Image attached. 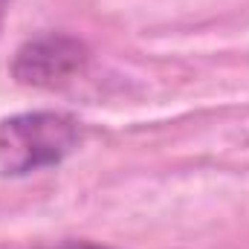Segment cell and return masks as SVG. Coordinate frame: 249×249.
Instances as JSON below:
<instances>
[{
	"label": "cell",
	"instance_id": "4",
	"mask_svg": "<svg viewBox=\"0 0 249 249\" xmlns=\"http://www.w3.org/2000/svg\"><path fill=\"white\" fill-rule=\"evenodd\" d=\"M6 9H9V0H0V23H3V18H6Z\"/></svg>",
	"mask_w": 249,
	"mask_h": 249
},
{
	"label": "cell",
	"instance_id": "2",
	"mask_svg": "<svg viewBox=\"0 0 249 249\" xmlns=\"http://www.w3.org/2000/svg\"><path fill=\"white\" fill-rule=\"evenodd\" d=\"M90 58L81 38L67 32H41L23 41L12 58V78L23 87H58L78 75Z\"/></svg>",
	"mask_w": 249,
	"mask_h": 249
},
{
	"label": "cell",
	"instance_id": "1",
	"mask_svg": "<svg viewBox=\"0 0 249 249\" xmlns=\"http://www.w3.org/2000/svg\"><path fill=\"white\" fill-rule=\"evenodd\" d=\"M81 127L70 113L32 110L0 119V177H26L64 160L78 148Z\"/></svg>",
	"mask_w": 249,
	"mask_h": 249
},
{
	"label": "cell",
	"instance_id": "3",
	"mask_svg": "<svg viewBox=\"0 0 249 249\" xmlns=\"http://www.w3.org/2000/svg\"><path fill=\"white\" fill-rule=\"evenodd\" d=\"M44 249H110V247H102V244H90V241H64V244H55V247H44Z\"/></svg>",
	"mask_w": 249,
	"mask_h": 249
}]
</instances>
